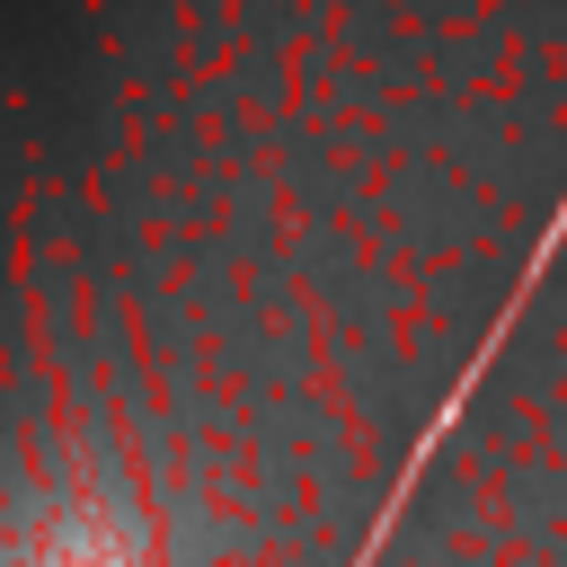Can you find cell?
Segmentation results:
<instances>
[{
  "label": "cell",
  "instance_id": "1",
  "mask_svg": "<svg viewBox=\"0 0 567 567\" xmlns=\"http://www.w3.org/2000/svg\"><path fill=\"white\" fill-rule=\"evenodd\" d=\"M9 567H159V549L142 540L133 514L80 496V505L44 514L35 532H18V540H9Z\"/></svg>",
  "mask_w": 567,
  "mask_h": 567
}]
</instances>
